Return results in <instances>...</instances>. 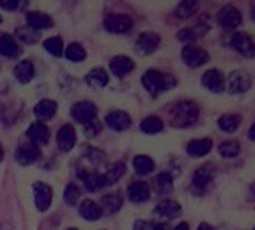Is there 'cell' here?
<instances>
[{"label":"cell","mask_w":255,"mask_h":230,"mask_svg":"<svg viewBox=\"0 0 255 230\" xmlns=\"http://www.w3.org/2000/svg\"><path fill=\"white\" fill-rule=\"evenodd\" d=\"M70 115L73 120H76L78 123L81 124H87L93 120H96V115H97V108L93 102H88V100H82V102H78L72 106L70 109Z\"/></svg>","instance_id":"cell-5"},{"label":"cell","mask_w":255,"mask_h":230,"mask_svg":"<svg viewBox=\"0 0 255 230\" xmlns=\"http://www.w3.org/2000/svg\"><path fill=\"white\" fill-rule=\"evenodd\" d=\"M55 112H57V103L49 99H43V100L37 102L34 106V115H36V118L40 120V123L51 120L55 115Z\"/></svg>","instance_id":"cell-25"},{"label":"cell","mask_w":255,"mask_h":230,"mask_svg":"<svg viewBox=\"0 0 255 230\" xmlns=\"http://www.w3.org/2000/svg\"><path fill=\"white\" fill-rule=\"evenodd\" d=\"M152 230H172L170 226L167 223H158V225H154L152 226Z\"/></svg>","instance_id":"cell-45"},{"label":"cell","mask_w":255,"mask_h":230,"mask_svg":"<svg viewBox=\"0 0 255 230\" xmlns=\"http://www.w3.org/2000/svg\"><path fill=\"white\" fill-rule=\"evenodd\" d=\"M33 196H34V205L37 211L45 213L51 207V202H52V189L45 183H34Z\"/></svg>","instance_id":"cell-8"},{"label":"cell","mask_w":255,"mask_h":230,"mask_svg":"<svg viewBox=\"0 0 255 230\" xmlns=\"http://www.w3.org/2000/svg\"><path fill=\"white\" fill-rule=\"evenodd\" d=\"M79 214L82 219L88 220V222H96L102 217L103 211L100 210V207L94 202V201H84L79 205Z\"/></svg>","instance_id":"cell-27"},{"label":"cell","mask_w":255,"mask_h":230,"mask_svg":"<svg viewBox=\"0 0 255 230\" xmlns=\"http://www.w3.org/2000/svg\"><path fill=\"white\" fill-rule=\"evenodd\" d=\"M27 138L30 139V142L31 144H34V145H43V144H46L48 142V139H49V129L43 124V123H40V121H36V123H33L28 129H27Z\"/></svg>","instance_id":"cell-16"},{"label":"cell","mask_w":255,"mask_h":230,"mask_svg":"<svg viewBox=\"0 0 255 230\" xmlns=\"http://www.w3.org/2000/svg\"><path fill=\"white\" fill-rule=\"evenodd\" d=\"M173 230H190V226H188V223H179Z\"/></svg>","instance_id":"cell-47"},{"label":"cell","mask_w":255,"mask_h":230,"mask_svg":"<svg viewBox=\"0 0 255 230\" xmlns=\"http://www.w3.org/2000/svg\"><path fill=\"white\" fill-rule=\"evenodd\" d=\"M18 6H19V1L18 0H4V1H0V7L7 9V10H13Z\"/></svg>","instance_id":"cell-43"},{"label":"cell","mask_w":255,"mask_h":230,"mask_svg":"<svg viewBox=\"0 0 255 230\" xmlns=\"http://www.w3.org/2000/svg\"><path fill=\"white\" fill-rule=\"evenodd\" d=\"M69 230H78V229H69Z\"/></svg>","instance_id":"cell-50"},{"label":"cell","mask_w":255,"mask_h":230,"mask_svg":"<svg viewBox=\"0 0 255 230\" xmlns=\"http://www.w3.org/2000/svg\"><path fill=\"white\" fill-rule=\"evenodd\" d=\"M202 84L214 93H221L226 88V79L218 69H209L205 72L202 76Z\"/></svg>","instance_id":"cell-12"},{"label":"cell","mask_w":255,"mask_h":230,"mask_svg":"<svg viewBox=\"0 0 255 230\" xmlns=\"http://www.w3.org/2000/svg\"><path fill=\"white\" fill-rule=\"evenodd\" d=\"M64 54H66L67 60L75 61V63H79V61L85 60V55H87V52H85L84 46H82L81 43H78V42H72V43H69V45H67V48H66V52H64Z\"/></svg>","instance_id":"cell-34"},{"label":"cell","mask_w":255,"mask_h":230,"mask_svg":"<svg viewBox=\"0 0 255 230\" xmlns=\"http://www.w3.org/2000/svg\"><path fill=\"white\" fill-rule=\"evenodd\" d=\"M152 223H149V222H143V220H139V222H136L134 223V228L133 230H152Z\"/></svg>","instance_id":"cell-44"},{"label":"cell","mask_w":255,"mask_h":230,"mask_svg":"<svg viewBox=\"0 0 255 230\" xmlns=\"http://www.w3.org/2000/svg\"><path fill=\"white\" fill-rule=\"evenodd\" d=\"M250 138L251 139H254V126L251 127V130H250Z\"/></svg>","instance_id":"cell-48"},{"label":"cell","mask_w":255,"mask_h":230,"mask_svg":"<svg viewBox=\"0 0 255 230\" xmlns=\"http://www.w3.org/2000/svg\"><path fill=\"white\" fill-rule=\"evenodd\" d=\"M230 45L245 57H254L255 45L253 37L247 33H235L230 39Z\"/></svg>","instance_id":"cell-9"},{"label":"cell","mask_w":255,"mask_h":230,"mask_svg":"<svg viewBox=\"0 0 255 230\" xmlns=\"http://www.w3.org/2000/svg\"><path fill=\"white\" fill-rule=\"evenodd\" d=\"M126 174V165L123 163V162H117V163H114L112 166H109L108 168V171L103 174V178H105V181H106V186H109V184H115L123 175Z\"/></svg>","instance_id":"cell-33"},{"label":"cell","mask_w":255,"mask_h":230,"mask_svg":"<svg viewBox=\"0 0 255 230\" xmlns=\"http://www.w3.org/2000/svg\"><path fill=\"white\" fill-rule=\"evenodd\" d=\"M79 196H81V192L79 189L76 187V184H69L64 190V201L69 207H75L79 201Z\"/></svg>","instance_id":"cell-40"},{"label":"cell","mask_w":255,"mask_h":230,"mask_svg":"<svg viewBox=\"0 0 255 230\" xmlns=\"http://www.w3.org/2000/svg\"><path fill=\"white\" fill-rule=\"evenodd\" d=\"M25 19H27V24L30 28L33 30H45V28H49L54 25V21L52 18L45 13V12H39V10H31V12H27L25 15Z\"/></svg>","instance_id":"cell-15"},{"label":"cell","mask_w":255,"mask_h":230,"mask_svg":"<svg viewBox=\"0 0 255 230\" xmlns=\"http://www.w3.org/2000/svg\"><path fill=\"white\" fill-rule=\"evenodd\" d=\"M109 67L115 76H124L134 69V61L127 55H117L111 60Z\"/></svg>","instance_id":"cell-17"},{"label":"cell","mask_w":255,"mask_h":230,"mask_svg":"<svg viewBox=\"0 0 255 230\" xmlns=\"http://www.w3.org/2000/svg\"><path fill=\"white\" fill-rule=\"evenodd\" d=\"M218 151L224 159H235L241 153V144L235 139L233 141H224L220 145Z\"/></svg>","instance_id":"cell-37"},{"label":"cell","mask_w":255,"mask_h":230,"mask_svg":"<svg viewBox=\"0 0 255 230\" xmlns=\"http://www.w3.org/2000/svg\"><path fill=\"white\" fill-rule=\"evenodd\" d=\"M85 84L90 85L91 88H103L106 87V84L109 82V75L105 69L102 67H96L93 70H90L85 78H84Z\"/></svg>","instance_id":"cell-21"},{"label":"cell","mask_w":255,"mask_h":230,"mask_svg":"<svg viewBox=\"0 0 255 230\" xmlns=\"http://www.w3.org/2000/svg\"><path fill=\"white\" fill-rule=\"evenodd\" d=\"M217 19H218L220 25H223L224 28H236L242 22V15L236 6L226 4L218 10Z\"/></svg>","instance_id":"cell-6"},{"label":"cell","mask_w":255,"mask_h":230,"mask_svg":"<svg viewBox=\"0 0 255 230\" xmlns=\"http://www.w3.org/2000/svg\"><path fill=\"white\" fill-rule=\"evenodd\" d=\"M0 21H1V18H0Z\"/></svg>","instance_id":"cell-51"},{"label":"cell","mask_w":255,"mask_h":230,"mask_svg":"<svg viewBox=\"0 0 255 230\" xmlns=\"http://www.w3.org/2000/svg\"><path fill=\"white\" fill-rule=\"evenodd\" d=\"M128 199L134 204H142V202H146L151 196V192H149V186L143 181H136L133 184H130L128 190Z\"/></svg>","instance_id":"cell-18"},{"label":"cell","mask_w":255,"mask_h":230,"mask_svg":"<svg viewBox=\"0 0 255 230\" xmlns=\"http://www.w3.org/2000/svg\"><path fill=\"white\" fill-rule=\"evenodd\" d=\"M13 75L21 84H28L34 76V66L30 60H21L13 67Z\"/></svg>","instance_id":"cell-24"},{"label":"cell","mask_w":255,"mask_h":230,"mask_svg":"<svg viewBox=\"0 0 255 230\" xmlns=\"http://www.w3.org/2000/svg\"><path fill=\"white\" fill-rule=\"evenodd\" d=\"M181 57H182V61L188 64L190 67H200L209 61V52L193 45L184 46L181 51Z\"/></svg>","instance_id":"cell-4"},{"label":"cell","mask_w":255,"mask_h":230,"mask_svg":"<svg viewBox=\"0 0 255 230\" xmlns=\"http://www.w3.org/2000/svg\"><path fill=\"white\" fill-rule=\"evenodd\" d=\"M253 85V79L248 72L245 70H233L226 82V87L230 94H241L247 93Z\"/></svg>","instance_id":"cell-3"},{"label":"cell","mask_w":255,"mask_h":230,"mask_svg":"<svg viewBox=\"0 0 255 230\" xmlns=\"http://www.w3.org/2000/svg\"><path fill=\"white\" fill-rule=\"evenodd\" d=\"M100 204L102 205H99V207H100L102 211L105 210L108 214H115V213H118L121 210L123 199L120 196H117V195H106V196L102 198Z\"/></svg>","instance_id":"cell-30"},{"label":"cell","mask_w":255,"mask_h":230,"mask_svg":"<svg viewBox=\"0 0 255 230\" xmlns=\"http://www.w3.org/2000/svg\"><path fill=\"white\" fill-rule=\"evenodd\" d=\"M134 171L140 175H146L154 171V160L148 156H137L133 160Z\"/></svg>","instance_id":"cell-36"},{"label":"cell","mask_w":255,"mask_h":230,"mask_svg":"<svg viewBox=\"0 0 255 230\" xmlns=\"http://www.w3.org/2000/svg\"><path fill=\"white\" fill-rule=\"evenodd\" d=\"M40 156V150L37 145L31 144V142H27V144H22L18 147V150L15 151V160L22 165V166H27V165H31L34 163Z\"/></svg>","instance_id":"cell-11"},{"label":"cell","mask_w":255,"mask_h":230,"mask_svg":"<svg viewBox=\"0 0 255 230\" xmlns=\"http://www.w3.org/2000/svg\"><path fill=\"white\" fill-rule=\"evenodd\" d=\"M154 214L164 219H176L181 214V205L175 201L166 199L154 208Z\"/></svg>","instance_id":"cell-20"},{"label":"cell","mask_w":255,"mask_h":230,"mask_svg":"<svg viewBox=\"0 0 255 230\" xmlns=\"http://www.w3.org/2000/svg\"><path fill=\"white\" fill-rule=\"evenodd\" d=\"M0 54L4 57H15L18 54V46L10 34L0 31Z\"/></svg>","instance_id":"cell-31"},{"label":"cell","mask_w":255,"mask_h":230,"mask_svg":"<svg viewBox=\"0 0 255 230\" xmlns=\"http://www.w3.org/2000/svg\"><path fill=\"white\" fill-rule=\"evenodd\" d=\"M197 9H199V1H196V0H185V1H181L176 6L175 15L179 19H187V18L193 16L197 12Z\"/></svg>","instance_id":"cell-29"},{"label":"cell","mask_w":255,"mask_h":230,"mask_svg":"<svg viewBox=\"0 0 255 230\" xmlns=\"http://www.w3.org/2000/svg\"><path fill=\"white\" fill-rule=\"evenodd\" d=\"M84 132L87 138H94L102 132V124L97 120H93L87 124H84Z\"/></svg>","instance_id":"cell-41"},{"label":"cell","mask_w":255,"mask_h":230,"mask_svg":"<svg viewBox=\"0 0 255 230\" xmlns=\"http://www.w3.org/2000/svg\"><path fill=\"white\" fill-rule=\"evenodd\" d=\"M214 177H215V169L211 165H203V166H200L194 172V175H193V184L197 189H205L208 184L212 183Z\"/></svg>","instance_id":"cell-23"},{"label":"cell","mask_w":255,"mask_h":230,"mask_svg":"<svg viewBox=\"0 0 255 230\" xmlns=\"http://www.w3.org/2000/svg\"><path fill=\"white\" fill-rule=\"evenodd\" d=\"M57 144H58V148L61 151H70L75 147V144H76V133H75L73 126L64 124V126L60 127V130L57 133Z\"/></svg>","instance_id":"cell-14"},{"label":"cell","mask_w":255,"mask_h":230,"mask_svg":"<svg viewBox=\"0 0 255 230\" xmlns=\"http://www.w3.org/2000/svg\"><path fill=\"white\" fill-rule=\"evenodd\" d=\"M212 150V141L209 138H203V139H194L188 144L187 147V153L193 157H203L206 156L209 151Z\"/></svg>","instance_id":"cell-26"},{"label":"cell","mask_w":255,"mask_h":230,"mask_svg":"<svg viewBox=\"0 0 255 230\" xmlns=\"http://www.w3.org/2000/svg\"><path fill=\"white\" fill-rule=\"evenodd\" d=\"M140 130L148 135H155L163 130V121L158 117H146L140 123Z\"/></svg>","instance_id":"cell-35"},{"label":"cell","mask_w":255,"mask_h":230,"mask_svg":"<svg viewBox=\"0 0 255 230\" xmlns=\"http://www.w3.org/2000/svg\"><path fill=\"white\" fill-rule=\"evenodd\" d=\"M105 121H106L108 127L115 130V132H123V130L128 129L130 124H131L130 115L127 112H124V111H112V112H109L106 115Z\"/></svg>","instance_id":"cell-13"},{"label":"cell","mask_w":255,"mask_h":230,"mask_svg":"<svg viewBox=\"0 0 255 230\" xmlns=\"http://www.w3.org/2000/svg\"><path fill=\"white\" fill-rule=\"evenodd\" d=\"M43 48L49 52V54H52V55H55V57H60V55H63V40L60 39V37H49V39H46L45 42H43Z\"/></svg>","instance_id":"cell-38"},{"label":"cell","mask_w":255,"mask_h":230,"mask_svg":"<svg viewBox=\"0 0 255 230\" xmlns=\"http://www.w3.org/2000/svg\"><path fill=\"white\" fill-rule=\"evenodd\" d=\"M197 230H215V228H214V226H211V225H208V223H202Z\"/></svg>","instance_id":"cell-46"},{"label":"cell","mask_w":255,"mask_h":230,"mask_svg":"<svg viewBox=\"0 0 255 230\" xmlns=\"http://www.w3.org/2000/svg\"><path fill=\"white\" fill-rule=\"evenodd\" d=\"M142 84L146 91H149L152 96H157L161 91L173 88L176 85V79L172 75H164L160 70L151 69L142 76Z\"/></svg>","instance_id":"cell-2"},{"label":"cell","mask_w":255,"mask_h":230,"mask_svg":"<svg viewBox=\"0 0 255 230\" xmlns=\"http://www.w3.org/2000/svg\"><path fill=\"white\" fill-rule=\"evenodd\" d=\"M160 40H161L160 34H157L154 31H143L139 34V37L136 40V49L140 54L148 55L157 49V46L160 45Z\"/></svg>","instance_id":"cell-10"},{"label":"cell","mask_w":255,"mask_h":230,"mask_svg":"<svg viewBox=\"0 0 255 230\" xmlns=\"http://www.w3.org/2000/svg\"><path fill=\"white\" fill-rule=\"evenodd\" d=\"M218 126H220V129L223 132L232 133L241 126V115H238V114H226V115L220 117Z\"/></svg>","instance_id":"cell-32"},{"label":"cell","mask_w":255,"mask_h":230,"mask_svg":"<svg viewBox=\"0 0 255 230\" xmlns=\"http://www.w3.org/2000/svg\"><path fill=\"white\" fill-rule=\"evenodd\" d=\"M79 180L84 183L85 189L90 192H96L102 187L106 186V181L103 178V174H96V172H87V171H81L79 174Z\"/></svg>","instance_id":"cell-22"},{"label":"cell","mask_w":255,"mask_h":230,"mask_svg":"<svg viewBox=\"0 0 255 230\" xmlns=\"http://www.w3.org/2000/svg\"><path fill=\"white\" fill-rule=\"evenodd\" d=\"M84 154H85V157H87L88 160H91V162H94V163H99V162H103V160H105V154H103L102 151L96 150V148H91V147L84 148Z\"/></svg>","instance_id":"cell-42"},{"label":"cell","mask_w":255,"mask_h":230,"mask_svg":"<svg viewBox=\"0 0 255 230\" xmlns=\"http://www.w3.org/2000/svg\"><path fill=\"white\" fill-rule=\"evenodd\" d=\"M169 117H170V124L173 127L178 129L190 127L199 118V108L191 100H181L170 108Z\"/></svg>","instance_id":"cell-1"},{"label":"cell","mask_w":255,"mask_h":230,"mask_svg":"<svg viewBox=\"0 0 255 230\" xmlns=\"http://www.w3.org/2000/svg\"><path fill=\"white\" fill-rule=\"evenodd\" d=\"M208 31H209V25L203 24V22H199V24H196L193 27H187V28L181 30L178 33V39L181 42H194V40L200 39L202 36H205Z\"/></svg>","instance_id":"cell-19"},{"label":"cell","mask_w":255,"mask_h":230,"mask_svg":"<svg viewBox=\"0 0 255 230\" xmlns=\"http://www.w3.org/2000/svg\"><path fill=\"white\" fill-rule=\"evenodd\" d=\"M15 33H16V36H18L24 43H34V42H37V39H39L37 31L33 30V28H30V27H21V28H18Z\"/></svg>","instance_id":"cell-39"},{"label":"cell","mask_w":255,"mask_h":230,"mask_svg":"<svg viewBox=\"0 0 255 230\" xmlns=\"http://www.w3.org/2000/svg\"><path fill=\"white\" fill-rule=\"evenodd\" d=\"M3 160V148H1V145H0V162Z\"/></svg>","instance_id":"cell-49"},{"label":"cell","mask_w":255,"mask_h":230,"mask_svg":"<svg viewBox=\"0 0 255 230\" xmlns=\"http://www.w3.org/2000/svg\"><path fill=\"white\" fill-rule=\"evenodd\" d=\"M152 186H154V189H155V192L158 195H169L173 190V178H172L170 174L161 172L154 178Z\"/></svg>","instance_id":"cell-28"},{"label":"cell","mask_w":255,"mask_h":230,"mask_svg":"<svg viewBox=\"0 0 255 230\" xmlns=\"http://www.w3.org/2000/svg\"><path fill=\"white\" fill-rule=\"evenodd\" d=\"M133 27V19L128 15L111 13L105 18V28L111 33H127Z\"/></svg>","instance_id":"cell-7"}]
</instances>
